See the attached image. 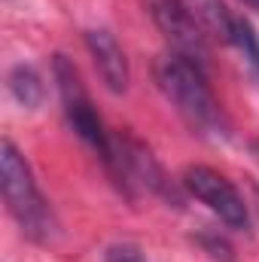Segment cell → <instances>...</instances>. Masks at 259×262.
Listing matches in <instances>:
<instances>
[{
  "label": "cell",
  "mask_w": 259,
  "mask_h": 262,
  "mask_svg": "<svg viewBox=\"0 0 259 262\" xmlns=\"http://www.w3.org/2000/svg\"><path fill=\"white\" fill-rule=\"evenodd\" d=\"M156 82L168 104L180 113V119L198 134H220L223 131V113L220 104L207 85L204 67L198 58L168 52L156 64Z\"/></svg>",
  "instance_id": "cell-1"
},
{
  "label": "cell",
  "mask_w": 259,
  "mask_h": 262,
  "mask_svg": "<svg viewBox=\"0 0 259 262\" xmlns=\"http://www.w3.org/2000/svg\"><path fill=\"white\" fill-rule=\"evenodd\" d=\"M0 177H3L6 207H9L12 220L21 226V232L31 241H49L52 229H55L52 210H49L46 198L40 195V189L34 183V174H31L25 156L15 149L12 140H3V149H0Z\"/></svg>",
  "instance_id": "cell-2"
},
{
  "label": "cell",
  "mask_w": 259,
  "mask_h": 262,
  "mask_svg": "<svg viewBox=\"0 0 259 262\" xmlns=\"http://www.w3.org/2000/svg\"><path fill=\"white\" fill-rule=\"evenodd\" d=\"M52 70H55V82H58V92H61V107H64L67 125L76 131V134L104 159V165L110 168L113 159H116L119 140L110 137V131L104 125V119L98 116V110H95V104H92V98H89V92H85L79 73H76V67L70 64L64 55H55Z\"/></svg>",
  "instance_id": "cell-3"
},
{
  "label": "cell",
  "mask_w": 259,
  "mask_h": 262,
  "mask_svg": "<svg viewBox=\"0 0 259 262\" xmlns=\"http://www.w3.org/2000/svg\"><path fill=\"white\" fill-rule=\"evenodd\" d=\"M183 186L192 198H198L210 213H217L229 229L244 232L250 229V210L244 195L232 186V180H226L220 171L204 168V165H192L183 174Z\"/></svg>",
  "instance_id": "cell-4"
},
{
  "label": "cell",
  "mask_w": 259,
  "mask_h": 262,
  "mask_svg": "<svg viewBox=\"0 0 259 262\" xmlns=\"http://www.w3.org/2000/svg\"><path fill=\"white\" fill-rule=\"evenodd\" d=\"M153 18L171 43V52L198 58L204 55V34L195 21V12L183 0H153Z\"/></svg>",
  "instance_id": "cell-5"
},
{
  "label": "cell",
  "mask_w": 259,
  "mask_h": 262,
  "mask_svg": "<svg viewBox=\"0 0 259 262\" xmlns=\"http://www.w3.org/2000/svg\"><path fill=\"white\" fill-rule=\"evenodd\" d=\"M195 9H198V12L204 15V21H207L226 43H232V46L247 58V64L259 73V37H256V31H253V25H250L244 15L232 12L223 0H198Z\"/></svg>",
  "instance_id": "cell-6"
},
{
  "label": "cell",
  "mask_w": 259,
  "mask_h": 262,
  "mask_svg": "<svg viewBox=\"0 0 259 262\" xmlns=\"http://www.w3.org/2000/svg\"><path fill=\"white\" fill-rule=\"evenodd\" d=\"M85 46H89V52L95 58V67H98L104 85L113 95H122L128 89V61H125V52L116 43V37L110 31H89Z\"/></svg>",
  "instance_id": "cell-7"
},
{
  "label": "cell",
  "mask_w": 259,
  "mask_h": 262,
  "mask_svg": "<svg viewBox=\"0 0 259 262\" xmlns=\"http://www.w3.org/2000/svg\"><path fill=\"white\" fill-rule=\"evenodd\" d=\"M9 95L28 110L40 107L43 104V79H40V73L31 64H15L9 70Z\"/></svg>",
  "instance_id": "cell-8"
},
{
  "label": "cell",
  "mask_w": 259,
  "mask_h": 262,
  "mask_svg": "<svg viewBox=\"0 0 259 262\" xmlns=\"http://www.w3.org/2000/svg\"><path fill=\"white\" fill-rule=\"evenodd\" d=\"M104 262H146V259L140 256V250H137V247H131V244H116V247H110V250H107Z\"/></svg>",
  "instance_id": "cell-9"
},
{
  "label": "cell",
  "mask_w": 259,
  "mask_h": 262,
  "mask_svg": "<svg viewBox=\"0 0 259 262\" xmlns=\"http://www.w3.org/2000/svg\"><path fill=\"white\" fill-rule=\"evenodd\" d=\"M247 3H253V6H256V9H259V0H247Z\"/></svg>",
  "instance_id": "cell-10"
}]
</instances>
